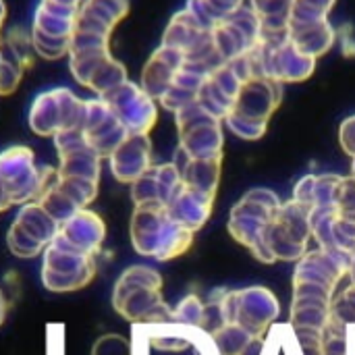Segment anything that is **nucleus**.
I'll list each match as a JSON object with an SVG mask.
<instances>
[{"label":"nucleus","mask_w":355,"mask_h":355,"mask_svg":"<svg viewBox=\"0 0 355 355\" xmlns=\"http://www.w3.org/2000/svg\"><path fill=\"white\" fill-rule=\"evenodd\" d=\"M129 12V0H83L75 19V31L108 37L114 25Z\"/></svg>","instance_id":"10"},{"label":"nucleus","mask_w":355,"mask_h":355,"mask_svg":"<svg viewBox=\"0 0 355 355\" xmlns=\"http://www.w3.org/2000/svg\"><path fill=\"white\" fill-rule=\"evenodd\" d=\"M162 279L156 270L146 266L127 268L116 281L112 306L114 310L131 320L141 324H162L173 322V312L160 297Z\"/></svg>","instance_id":"1"},{"label":"nucleus","mask_w":355,"mask_h":355,"mask_svg":"<svg viewBox=\"0 0 355 355\" xmlns=\"http://www.w3.org/2000/svg\"><path fill=\"white\" fill-rule=\"evenodd\" d=\"M185 64V56L183 52L168 48V46H160L152 58L148 60V64L144 67V75H141V89L152 96V98H162V94L171 87L173 79L177 77V73L183 69Z\"/></svg>","instance_id":"12"},{"label":"nucleus","mask_w":355,"mask_h":355,"mask_svg":"<svg viewBox=\"0 0 355 355\" xmlns=\"http://www.w3.org/2000/svg\"><path fill=\"white\" fill-rule=\"evenodd\" d=\"M8 206H10V202H8V200L4 198V193L0 191V212H4V210H6Z\"/></svg>","instance_id":"22"},{"label":"nucleus","mask_w":355,"mask_h":355,"mask_svg":"<svg viewBox=\"0 0 355 355\" xmlns=\"http://www.w3.org/2000/svg\"><path fill=\"white\" fill-rule=\"evenodd\" d=\"M335 0H293L291 21H318L324 19Z\"/></svg>","instance_id":"17"},{"label":"nucleus","mask_w":355,"mask_h":355,"mask_svg":"<svg viewBox=\"0 0 355 355\" xmlns=\"http://www.w3.org/2000/svg\"><path fill=\"white\" fill-rule=\"evenodd\" d=\"M23 67L12 60L8 54L2 52L0 48V96H8L17 89L21 77H23Z\"/></svg>","instance_id":"18"},{"label":"nucleus","mask_w":355,"mask_h":355,"mask_svg":"<svg viewBox=\"0 0 355 355\" xmlns=\"http://www.w3.org/2000/svg\"><path fill=\"white\" fill-rule=\"evenodd\" d=\"M85 100H79L71 89L56 87L42 92L29 110V127L37 135H58L62 131H73L83 125Z\"/></svg>","instance_id":"3"},{"label":"nucleus","mask_w":355,"mask_h":355,"mask_svg":"<svg viewBox=\"0 0 355 355\" xmlns=\"http://www.w3.org/2000/svg\"><path fill=\"white\" fill-rule=\"evenodd\" d=\"M33 31H40L44 35L52 37H71L75 31V19H67L60 15H52L44 8L37 6L35 17H33Z\"/></svg>","instance_id":"14"},{"label":"nucleus","mask_w":355,"mask_h":355,"mask_svg":"<svg viewBox=\"0 0 355 355\" xmlns=\"http://www.w3.org/2000/svg\"><path fill=\"white\" fill-rule=\"evenodd\" d=\"M71 37H52V35H44V33L31 29V44H33L35 54H40L42 58H48V60L67 56L71 52Z\"/></svg>","instance_id":"16"},{"label":"nucleus","mask_w":355,"mask_h":355,"mask_svg":"<svg viewBox=\"0 0 355 355\" xmlns=\"http://www.w3.org/2000/svg\"><path fill=\"white\" fill-rule=\"evenodd\" d=\"M69 2H75V4H81L83 0H69Z\"/></svg>","instance_id":"24"},{"label":"nucleus","mask_w":355,"mask_h":355,"mask_svg":"<svg viewBox=\"0 0 355 355\" xmlns=\"http://www.w3.org/2000/svg\"><path fill=\"white\" fill-rule=\"evenodd\" d=\"M112 175L121 183H135L150 171V139L148 135H127L110 156Z\"/></svg>","instance_id":"11"},{"label":"nucleus","mask_w":355,"mask_h":355,"mask_svg":"<svg viewBox=\"0 0 355 355\" xmlns=\"http://www.w3.org/2000/svg\"><path fill=\"white\" fill-rule=\"evenodd\" d=\"M92 355H133L129 341L121 335H104L94 343Z\"/></svg>","instance_id":"19"},{"label":"nucleus","mask_w":355,"mask_h":355,"mask_svg":"<svg viewBox=\"0 0 355 355\" xmlns=\"http://www.w3.org/2000/svg\"><path fill=\"white\" fill-rule=\"evenodd\" d=\"M104 100L129 135H146L156 123L154 98L131 81H125L123 85L106 94Z\"/></svg>","instance_id":"7"},{"label":"nucleus","mask_w":355,"mask_h":355,"mask_svg":"<svg viewBox=\"0 0 355 355\" xmlns=\"http://www.w3.org/2000/svg\"><path fill=\"white\" fill-rule=\"evenodd\" d=\"M58 181V171L35 168L33 152L25 146L8 148L0 154V191L12 204L37 202L40 196Z\"/></svg>","instance_id":"2"},{"label":"nucleus","mask_w":355,"mask_h":355,"mask_svg":"<svg viewBox=\"0 0 355 355\" xmlns=\"http://www.w3.org/2000/svg\"><path fill=\"white\" fill-rule=\"evenodd\" d=\"M212 6H214V10L225 19V17H229L231 12H235L237 8H241V2L243 0H208Z\"/></svg>","instance_id":"20"},{"label":"nucleus","mask_w":355,"mask_h":355,"mask_svg":"<svg viewBox=\"0 0 355 355\" xmlns=\"http://www.w3.org/2000/svg\"><path fill=\"white\" fill-rule=\"evenodd\" d=\"M96 268V256H85L52 241L44 254L42 281L54 293H69L89 285Z\"/></svg>","instance_id":"4"},{"label":"nucleus","mask_w":355,"mask_h":355,"mask_svg":"<svg viewBox=\"0 0 355 355\" xmlns=\"http://www.w3.org/2000/svg\"><path fill=\"white\" fill-rule=\"evenodd\" d=\"M6 310H8V304H6V300H4V295H2V291H0V324H2V320H4V316H6Z\"/></svg>","instance_id":"21"},{"label":"nucleus","mask_w":355,"mask_h":355,"mask_svg":"<svg viewBox=\"0 0 355 355\" xmlns=\"http://www.w3.org/2000/svg\"><path fill=\"white\" fill-rule=\"evenodd\" d=\"M125 81H127V71H125V67H123L119 60H114L112 56H108V58L94 71V75L89 77V81H87L85 87L94 89L100 98H104L106 94H110L112 89H116V87L123 85Z\"/></svg>","instance_id":"13"},{"label":"nucleus","mask_w":355,"mask_h":355,"mask_svg":"<svg viewBox=\"0 0 355 355\" xmlns=\"http://www.w3.org/2000/svg\"><path fill=\"white\" fill-rule=\"evenodd\" d=\"M104 233L106 227L102 218L83 208L58 227L54 243L85 256H96V252H100V245L104 241Z\"/></svg>","instance_id":"9"},{"label":"nucleus","mask_w":355,"mask_h":355,"mask_svg":"<svg viewBox=\"0 0 355 355\" xmlns=\"http://www.w3.org/2000/svg\"><path fill=\"white\" fill-rule=\"evenodd\" d=\"M58 227L60 225L37 202H29L10 225L6 235L8 250L19 258H33L54 241Z\"/></svg>","instance_id":"5"},{"label":"nucleus","mask_w":355,"mask_h":355,"mask_svg":"<svg viewBox=\"0 0 355 355\" xmlns=\"http://www.w3.org/2000/svg\"><path fill=\"white\" fill-rule=\"evenodd\" d=\"M4 17H6V6H4V2L0 0V27H2V21H4Z\"/></svg>","instance_id":"23"},{"label":"nucleus","mask_w":355,"mask_h":355,"mask_svg":"<svg viewBox=\"0 0 355 355\" xmlns=\"http://www.w3.org/2000/svg\"><path fill=\"white\" fill-rule=\"evenodd\" d=\"M6 52L12 60H17L23 69L31 67V50H33V44H31V33H27L25 29L17 27V29H10L8 35H6ZM2 48V46H0Z\"/></svg>","instance_id":"15"},{"label":"nucleus","mask_w":355,"mask_h":355,"mask_svg":"<svg viewBox=\"0 0 355 355\" xmlns=\"http://www.w3.org/2000/svg\"><path fill=\"white\" fill-rule=\"evenodd\" d=\"M81 133L85 144L100 156H112V152L123 144V139L129 135L127 129L121 125L112 108L104 98L98 100H85V116L81 125Z\"/></svg>","instance_id":"8"},{"label":"nucleus","mask_w":355,"mask_h":355,"mask_svg":"<svg viewBox=\"0 0 355 355\" xmlns=\"http://www.w3.org/2000/svg\"><path fill=\"white\" fill-rule=\"evenodd\" d=\"M229 327H239L254 339H260L268 324L279 314L275 295L266 289H245L241 293H229Z\"/></svg>","instance_id":"6"}]
</instances>
